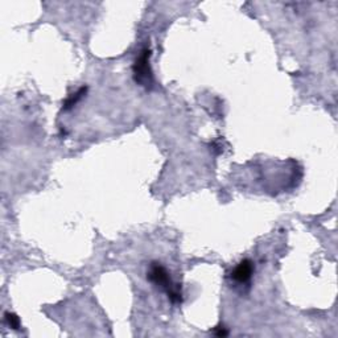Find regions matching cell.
<instances>
[{"instance_id": "7a4b0ae2", "label": "cell", "mask_w": 338, "mask_h": 338, "mask_svg": "<svg viewBox=\"0 0 338 338\" xmlns=\"http://www.w3.org/2000/svg\"><path fill=\"white\" fill-rule=\"evenodd\" d=\"M149 57H151V51L144 49L134 64L135 81L147 89L151 88L153 85V76L151 66H149Z\"/></svg>"}, {"instance_id": "6da1fadb", "label": "cell", "mask_w": 338, "mask_h": 338, "mask_svg": "<svg viewBox=\"0 0 338 338\" xmlns=\"http://www.w3.org/2000/svg\"><path fill=\"white\" fill-rule=\"evenodd\" d=\"M147 277H148L153 284H156L160 288H163L164 291L168 293V297L171 298L172 302H181V292L178 289V287L176 284H173L172 281L169 273L160 263H152L149 265L148 273H147Z\"/></svg>"}, {"instance_id": "5b68a950", "label": "cell", "mask_w": 338, "mask_h": 338, "mask_svg": "<svg viewBox=\"0 0 338 338\" xmlns=\"http://www.w3.org/2000/svg\"><path fill=\"white\" fill-rule=\"evenodd\" d=\"M4 318H6V322L8 323V326L10 327L15 329V330L20 329V318L16 316L15 313L7 312L6 314H4Z\"/></svg>"}, {"instance_id": "8992f818", "label": "cell", "mask_w": 338, "mask_h": 338, "mask_svg": "<svg viewBox=\"0 0 338 338\" xmlns=\"http://www.w3.org/2000/svg\"><path fill=\"white\" fill-rule=\"evenodd\" d=\"M213 334L217 335V337H226V335H229V330H227L225 326L218 325L217 327H214V330H213Z\"/></svg>"}, {"instance_id": "277c9868", "label": "cell", "mask_w": 338, "mask_h": 338, "mask_svg": "<svg viewBox=\"0 0 338 338\" xmlns=\"http://www.w3.org/2000/svg\"><path fill=\"white\" fill-rule=\"evenodd\" d=\"M86 91H88V88H81L80 90L77 91L76 94L70 95L69 98L65 101V103H64V110H70L72 107H74L77 103L80 102L81 99L84 98V95L86 94Z\"/></svg>"}, {"instance_id": "3957f363", "label": "cell", "mask_w": 338, "mask_h": 338, "mask_svg": "<svg viewBox=\"0 0 338 338\" xmlns=\"http://www.w3.org/2000/svg\"><path fill=\"white\" fill-rule=\"evenodd\" d=\"M252 272H254V263L248 259H244L236 265L235 269L231 273V277H233V280H235L236 283H247L252 276Z\"/></svg>"}]
</instances>
